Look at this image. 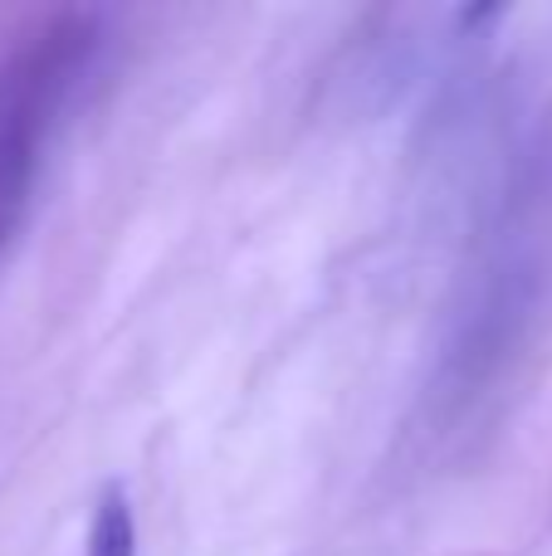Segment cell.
Wrapping results in <instances>:
<instances>
[{
    "label": "cell",
    "instance_id": "obj_1",
    "mask_svg": "<svg viewBox=\"0 0 552 556\" xmlns=\"http://www.w3.org/2000/svg\"><path fill=\"white\" fill-rule=\"evenodd\" d=\"M103 49V10L35 15L0 54V250L35 205L39 166Z\"/></svg>",
    "mask_w": 552,
    "mask_h": 556
},
{
    "label": "cell",
    "instance_id": "obj_2",
    "mask_svg": "<svg viewBox=\"0 0 552 556\" xmlns=\"http://www.w3.org/2000/svg\"><path fill=\"white\" fill-rule=\"evenodd\" d=\"M84 556H137V518L123 483H103V493H98L93 518H88Z\"/></svg>",
    "mask_w": 552,
    "mask_h": 556
}]
</instances>
